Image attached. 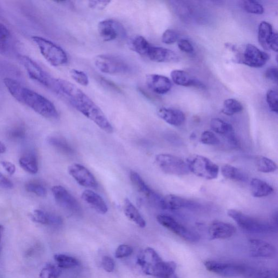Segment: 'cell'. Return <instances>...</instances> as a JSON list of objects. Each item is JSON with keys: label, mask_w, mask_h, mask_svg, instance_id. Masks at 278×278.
Wrapping results in <instances>:
<instances>
[{"label": "cell", "mask_w": 278, "mask_h": 278, "mask_svg": "<svg viewBox=\"0 0 278 278\" xmlns=\"http://www.w3.org/2000/svg\"><path fill=\"white\" fill-rule=\"evenodd\" d=\"M208 271L224 277H238L247 274V269L245 266L233 263H222L216 261H206L204 263Z\"/></svg>", "instance_id": "11"}, {"label": "cell", "mask_w": 278, "mask_h": 278, "mask_svg": "<svg viewBox=\"0 0 278 278\" xmlns=\"http://www.w3.org/2000/svg\"><path fill=\"white\" fill-rule=\"evenodd\" d=\"M1 164L9 175L12 176L15 174L16 167L14 164L7 161H2Z\"/></svg>", "instance_id": "52"}, {"label": "cell", "mask_w": 278, "mask_h": 278, "mask_svg": "<svg viewBox=\"0 0 278 278\" xmlns=\"http://www.w3.org/2000/svg\"><path fill=\"white\" fill-rule=\"evenodd\" d=\"M146 56L151 61L157 63L176 62L180 60L179 56L174 51L164 47L152 45Z\"/></svg>", "instance_id": "18"}, {"label": "cell", "mask_w": 278, "mask_h": 278, "mask_svg": "<svg viewBox=\"0 0 278 278\" xmlns=\"http://www.w3.org/2000/svg\"><path fill=\"white\" fill-rule=\"evenodd\" d=\"M227 47L235 53L236 61L238 63L250 67L262 68L270 60V56L267 53L252 44H247L241 48L230 44L227 45Z\"/></svg>", "instance_id": "3"}, {"label": "cell", "mask_w": 278, "mask_h": 278, "mask_svg": "<svg viewBox=\"0 0 278 278\" xmlns=\"http://www.w3.org/2000/svg\"><path fill=\"white\" fill-rule=\"evenodd\" d=\"M129 49L141 56H146L151 45L144 37L137 35L130 39Z\"/></svg>", "instance_id": "32"}, {"label": "cell", "mask_w": 278, "mask_h": 278, "mask_svg": "<svg viewBox=\"0 0 278 278\" xmlns=\"http://www.w3.org/2000/svg\"><path fill=\"white\" fill-rule=\"evenodd\" d=\"M82 198L99 214H105L108 211V206L104 199L93 191L91 190L84 191L82 194Z\"/></svg>", "instance_id": "24"}, {"label": "cell", "mask_w": 278, "mask_h": 278, "mask_svg": "<svg viewBox=\"0 0 278 278\" xmlns=\"http://www.w3.org/2000/svg\"><path fill=\"white\" fill-rule=\"evenodd\" d=\"M200 141L203 144L215 146L220 144V140L213 132L206 131L200 136Z\"/></svg>", "instance_id": "42"}, {"label": "cell", "mask_w": 278, "mask_h": 278, "mask_svg": "<svg viewBox=\"0 0 278 278\" xmlns=\"http://www.w3.org/2000/svg\"><path fill=\"white\" fill-rule=\"evenodd\" d=\"M21 167L31 174H35L38 171V160L32 154H27L23 155L19 159Z\"/></svg>", "instance_id": "34"}, {"label": "cell", "mask_w": 278, "mask_h": 278, "mask_svg": "<svg viewBox=\"0 0 278 278\" xmlns=\"http://www.w3.org/2000/svg\"><path fill=\"white\" fill-rule=\"evenodd\" d=\"M26 190L29 192L33 193L38 196L45 197L47 194L46 188L37 182H29L25 186Z\"/></svg>", "instance_id": "41"}, {"label": "cell", "mask_w": 278, "mask_h": 278, "mask_svg": "<svg viewBox=\"0 0 278 278\" xmlns=\"http://www.w3.org/2000/svg\"><path fill=\"white\" fill-rule=\"evenodd\" d=\"M4 84L17 101L26 105L39 115L49 119H57L58 112L53 103L41 94L23 86L16 80L5 78Z\"/></svg>", "instance_id": "2"}, {"label": "cell", "mask_w": 278, "mask_h": 278, "mask_svg": "<svg viewBox=\"0 0 278 278\" xmlns=\"http://www.w3.org/2000/svg\"><path fill=\"white\" fill-rule=\"evenodd\" d=\"M157 220L160 224L179 237L190 243H196L200 240L199 235L188 229L168 215H159Z\"/></svg>", "instance_id": "9"}, {"label": "cell", "mask_w": 278, "mask_h": 278, "mask_svg": "<svg viewBox=\"0 0 278 278\" xmlns=\"http://www.w3.org/2000/svg\"><path fill=\"white\" fill-rule=\"evenodd\" d=\"M260 278H278L277 271L275 270L266 271L263 272Z\"/></svg>", "instance_id": "55"}, {"label": "cell", "mask_w": 278, "mask_h": 278, "mask_svg": "<svg viewBox=\"0 0 278 278\" xmlns=\"http://www.w3.org/2000/svg\"><path fill=\"white\" fill-rule=\"evenodd\" d=\"M210 127L214 132L225 136L230 144L234 146L238 145V140L235 137L233 127L230 123L218 118H214L210 121Z\"/></svg>", "instance_id": "21"}, {"label": "cell", "mask_w": 278, "mask_h": 278, "mask_svg": "<svg viewBox=\"0 0 278 278\" xmlns=\"http://www.w3.org/2000/svg\"><path fill=\"white\" fill-rule=\"evenodd\" d=\"M190 172L207 180L216 179L219 173L218 166L209 159L200 155H193L186 159Z\"/></svg>", "instance_id": "6"}, {"label": "cell", "mask_w": 278, "mask_h": 278, "mask_svg": "<svg viewBox=\"0 0 278 278\" xmlns=\"http://www.w3.org/2000/svg\"><path fill=\"white\" fill-rule=\"evenodd\" d=\"M48 143L58 151L67 155H72L74 153L72 147L66 140L58 137H51L48 139Z\"/></svg>", "instance_id": "36"}, {"label": "cell", "mask_w": 278, "mask_h": 278, "mask_svg": "<svg viewBox=\"0 0 278 278\" xmlns=\"http://www.w3.org/2000/svg\"><path fill=\"white\" fill-rule=\"evenodd\" d=\"M236 231V229L233 224L222 221L213 222L209 228L211 240L229 239L235 234Z\"/></svg>", "instance_id": "19"}, {"label": "cell", "mask_w": 278, "mask_h": 278, "mask_svg": "<svg viewBox=\"0 0 278 278\" xmlns=\"http://www.w3.org/2000/svg\"><path fill=\"white\" fill-rule=\"evenodd\" d=\"M242 5L248 13L261 15L264 12L263 5L257 1L246 0V1H242Z\"/></svg>", "instance_id": "40"}, {"label": "cell", "mask_w": 278, "mask_h": 278, "mask_svg": "<svg viewBox=\"0 0 278 278\" xmlns=\"http://www.w3.org/2000/svg\"><path fill=\"white\" fill-rule=\"evenodd\" d=\"M4 228L0 224V246H1V242L2 237V235L3 233Z\"/></svg>", "instance_id": "57"}, {"label": "cell", "mask_w": 278, "mask_h": 278, "mask_svg": "<svg viewBox=\"0 0 278 278\" xmlns=\"http://www.w3.org/2000/svg\"><path fill=\"white\" fill-rule=\"evenodd\" d=\"M250 188L252 196L256 198L267 197L274 191V188L268 183L258 179H252Z\"/></svg>", "instance_id": "28"}, {"label": "cell", "mask_w": 278, "mask_h": 278, "mask_svg": "<svg viewBox=\"0 0 278 278\" xmlns=\"http://www.w3.org/2000/svg\"><path fill=\"white\" fill-rule=\"evenodd\" d=\"M70 75L75 82L82 86H87L90 83L88 76L82 71L72 69L71 70Z\"/></svg>", "instance_id": "43"}, {"label": "cell", "mask_w": 278, "mask_h": 278, "mask_svg": "<svg viewBox=\"0 0 278 278\" xmlns=\"http://www.w3.org/2000/svg\"><path fill=\"white\" fill-rule=\"evenodd\" d=\"M177 265L173 262H159L153 265L147 275L159 278H172L175 277Z\"/></svg>", "instance_id": "25"}, {"label": "cell", "mask_w": 278, "mask_h": 278, "mask_svg": "<svg viewBox=\"0 0 278 278\" xmlns=\"http://www.w3.org/2000/svg\"><path fill=\"white\" fill-rule=\"evenodd\" d=\"M147 86L159 94L167 93L172 88V82L167 77L157 74L148 75L146 78Z\"/></svg>", "instance_id": "16"}, {"label": "cell", "mask_w": 278, "mask_h": 278, "mask_svg": "<svg viewBox=\"0 0 278 278\" xmlns=\"http://www.w3.org/2000/svg\"><path fill=\"white\" fill-rule=\"evenodd\" d=\"M133 252V250L131 246L127 245H121L117 248L115 256L117 259L125 258L131 256Z\"/></svg>", "instance_id": "46"}, {"label": "cell", "mask_w": 278, "mask_h": 278, "mask_svg": "<svg viewBox=\"0 0 278 278\" xmlns=\"http://www.w3.org/2000/svg\"><path fill=\"white\" fill-rule=\"evenodd\" d=\"M177 278V276H175V277H173V278Z\"/></svg>", "instance_id": "58"}, {"label": "cell", "mask_w": 278, "mask_h": 278, "mask_svg": "<svg viewBox=\"0 0 278 278\" xmlns=\"http://www.w3.org/2000/svg\"><path fill=\"white\" fill-rule=\"evenodd\" d=\"M228 215L238 225L247 232L256 234H268L275 231V227L267 221L247 215L241 211L229 209Z\"/></svg>", "instance_id": "4"}, {"label": "cell", "mask_w": 278, "mask_h": 278, "mask_svg": "<svg viewBox=\"0 0 278 278\" xmlns=\"http://www.w3.org/2000/svg\"><path fill=\"white\" fill-rule=\"evenodd\" d=\"M162 259L153 248L148 247L140 252L137 258V264L146 275L153 265L162 261Z\"/></svg>", "instance_id": "23"}, {"label": "cell", "mask_w": 278, "mask_h": 278, "mask_svg": "<svg viewBox=\"0 0 278 278\" xmlns=\"http://www.w3.org/2000/svg\"><path fill=\"white\" fill-rule=\"evenodd\" d=\"M98 32L101 39L106 42L126 36V30L119 22L113 19L100 21L98 25Z\"/></svg>", "instance_id": "13"}, {"label": "cell", "mask_w": 278, "mask_h": 278, "mask_svg": "<svg viewBox=\"0 0 278 278\" xmlns=\"http://www.w3.org/2000/svg\"><path fill=\"white\" fill-rule=\"evenodd\" d=\"M256 167L259 172L268 174L274 173L277 170V164L271 159L264 156L256 158Z\"/></svg>", "instance_id": "35"}, {"label": "cell", "mask_w": 278, "mask_h": 278, "mask_svg": "<svg viewBox=\"0 0 278 278\" xmlns=\"http://www.w3.org/2000/svg\"><path fill=\"white\" fill-rule=\"evenodd\" d=\"M6 151V147L0 141V153H3Z\"/></svg>", "instance_id": "56"}, {"label": "cell", "mask_w": 278, "mask_h": 278, "mask_svg": "<svg viewBox=\"0 0 278 278\" xmlns=\"http://www.w3.org/2000/svg\"><path fill=\"white\" fill-rule=\"evenodd\" d=\"M250 252L253 257L259 258H274L276 254V250L273 245L259 239L250 240Z\"/></svg>", "instance_id": "17"}, {"label": "cell", "mask_w": 278, "mask_h": 278, "mask_svg": "<svg viewBox=\"0 0 278 278\" xmlns=\"http://www.w3.org/2000/svg\"><path fill=\"white\" fill-rule=\"evenodd\" d=\"M155 163L165 174L183 176L190 173L186 162L179 157L170 154H159L155 158Z\"/></svg>", "instance_id": "8"}, {"label": "cell", "mask_w": 278, "mask_h": 278, "mask_svg": "<svg viewBox=\"0 0 278 278\" xmlns=\"http://www.w3.org/2000/svg\"><path fill=\"white\" fill-rule=\"evenodd\" d=\"M124 213L129 220L135 223L141 228H145L146 225V221L137 208L128 198L124 200Z\"/></svg>", "instance_id": "29"}, {"label": "cell", "mask_w": 278, "mask_h": 278, "mask_svg": "<svg viewBox=\"0 0 278 278\" xmlns=\"http://www.w3.org/2000/svg\"><path fill=\"white\" fill-rule=\"evenodd\" d=\"M270 50H273L276 52H278V34L274 32L273 35L270 40L269 44Z\"/></svg>", "instance_id": "54"}, {"label": "cell", "mask_w": 278, "mask_h": 278, "mask_svg": "<svg viewBox=\"0 0 278 278\" xmlns=\"http://www.w3.org/2000/svg\"><path fill=\"white\" fill-rule=\"evenodd\" d=\"M25 130L21 126H17L13 127L9 132V137L13 139H19L24 137Z\"/></svg>", "instance_id": "47"}, {"label": "cell", "mask_w": 278, "mask_h": 278, "mask_svg": "<svg viewBox=\"0 0 278 278\" xmlns=\"http://www.w3.org/2000/svg\"><path fill=\"white\" fill-rule=\"evenodd\" d=\"M31 218L33 221L46 225L60 226L63 223L61 217L39 209L34 211Z\"/></svg>", "instance_id": "27"}, {"label": "cell", "mask_w": 278, "mask_h": 278, "mask_svg": "<svg viewBox=\"0 0 278 278\" xmlns=\"http://www.w3.org/2000/svg\"><path fill=\"white\" fill-rule=\"evenodd\" d=\"M51 91L67 99L81 114L91 120L106 133L111 134L114 129L103 111L87 94L69 81L54 79Z\"/></svg>", "instance_id": "1"}, {"label": "cell", "mask_w": 278, "mask_h": 278, "mask_svg": "<svg viewBox=\"0 0 278 278\" xmlns=\"http://www.w3.org/2000/svg\"><path fill=\"white\" fill-rule=\"evenodd\" d=\"M0 186L5 188H11L13 186L12 182L0 173Z\"/></svg>", "instance_id": "53"}, {"label": "cell", "mask_w": 278, "mask_h": 278, "mask_svg": "<svg viewBox=\"0 0 278 278\" xmlns=\"http://www.w3.org/2000/svg\"><path fill=\"white\" fill-rule=\"evenodd\" d=\"M274 32L273 27L270 23L262 21L260 23L258 28V41L264 49L270 50V41Z\"/></svg>", "instance_id": "31"}, {"label": "cell", "mask_w": 278, "mask_h": 278, "mask_svg": "<svg viewBox=\"0 0 278 278\" xmlns=\"http://www.w3.org/2000/svg\"><path fill=\"white\" fill-rule=\"evenodd\" d=\"M179 39V34L173 29L166 30L162 35V40L164 44L171 45L176 42Z\"/></svg>", "instance_id": "45"}, {"label": "cell", "mask_w": 278, "mask_h": 278, "mask_svg": "<svg viewBox=\"0 0 278 278\" xmlns=\"http://www.w3.org/2000/svg\"><path fill=\"white\" fill-rule=\"evenodd\" d=\"M197 204L192 201L176 196L169 194L163 197L161 209L164 210H176L183 208H196Z\"/></svg>", "instance_id": "20"}, {"label": "cell", "mask_w": 278, "mask_h": 278, "mask_svg": "<svg viewBox=\"0 0 278 278\" xmlns=\"http://www.w3.org/2000/svg\"><path fill=\"white\" fill-rule=\"evenodd\" d=\"M278 92L273 90H269L266 94V100L271 110L277 114L278 112Z\"/></svg>", "instance_id": "44"}, {"label": "cell", "mask_w": 278, "mask_h": 278, "mask_svg": "<svg viewBox=\"0 0 278 278\" xmlns=\"http://www.w3.org/2000/svg\"><path fill=\"white\" fill-rule=\"evenodd\" d=\"M99 72L108 75H123L131 70V67L123 59L113 55L103 54L97 56L94 61Z\"/></svg>", "instance_id": "7"}, {"label": "cell", "mask_w": 278, "mask_h": 278, "mask_svg": "<svg viewBox=\"0 0 278 278\" xmlns=\"http://www.w3.org/2000/svg\"><path fill=\"white\" fill-rule=\"evenodd\" d=\"M221 173L224 178L230 181L243 182L247 180V177L244 172L232 165H224L221 168Z\"/></svg>", "instance_id": "33"}, {"label": "cell", "mask_w": 278, "mask_h": 278, "mask_svg": "<svg viewBox=\"0 0 278 278\" xmlns=\"http://www.w3.org/2000/svg\"><path fill=\"white\" fill-rule=\"evenodd\" d=\"M32 40L38 47L41 54L51 66L58 67L68 63L67 53L60 46L49 40L38 36L32 37Z\"/></svg>", "instance_id": "5"}, {"label": "cell", "mask_w": 278, "mask_h": 278, "mask_svg": "<svg viewBox=\"0 0 278 278\" xmlns=\"http://www.w3.org/2000/svg\"><path fill=\"white\" fill-rule=\"evenodd\" d=\"M171 78L175 84L183 87H195L199 88H205L202 83L194 79L185 71L176 70L171 73Z\"/></svg>", "instance_id": "26"}, {"label": "cell", "mask_w": 278, "mask_h": 278, "mask_svg": "<svg viewBox=\"0 0 278 278\" xmlns=\"http://www.w3.org/2000/svg\"><path fill=\"white\" fill-rule=\"evenodd\" d=\"M244 109L241 102L234 98H229L224 100L222 113L228 116H232L240 113Z\"/></svg>", "instance_id": "37"}, {"label": "cell", "mask_w": 278, "mask_h": 278, "mask_svg": "<svg viewBox=\"0 0 278 278\" xmlns=\"http://www.w3.org/2000/svg\"><path fill=\"white\" fill-rule=\"evenodd\" d=\"M178 46L180 50L186 53H191L194 51V47L190 41L185 39L180 40Z\"/></svg>", "instance_id": "48"}, {"label": "cell", "mask_w": 278, "mask_h": 278, "mask_svg": "<svg viewBox=\"0 0 278 278\" xmlns=\"http://www.w3.org/2000/svg\"><path fill=\"white\" fill-rule=\"evenodd\" d=\"M19 60L23 67L25 68L28 75L31 79L51 90L53 79L48 73L41 68L31 58L20 55Z\"/></svg>", "instance_id": "10"}, {"label": "cell", "mask_w": 278, "mask_h": 278, "mask_svg": "<svg viewBox=\"0 0 278 278\" xmlns=\"http://www.w3.org/2000/svg\"><path fill=\"white\" fill-rule=\"evenodd\" d=\"M265 78L270 81L277 84L278 83V69L276 67H271L267 69L265 72Z\"/></svg>", "instance_id": "50"}, {"label": "cell", "mask_w": 278, "mask_h": 278, "mask_svg": "<svg viewBox=\"0 0 278 278\" xmlns=\"http://www.w3.org/2000/svg\"><path fill=\"white\" fill-rule=\"evenodd\" d=\"M110 1H90L89 7L92 9L103 10L110 3Z\"/></svg>", "instance_id": "51"}, {"label": "cell", "mask_w": 278, "mask_h": 278, "mask_svg": "<svg viewBox=\"0 0 278 278\" xmlns=\"http://www.w3.org/2000/svg\"><path fill=\"white\" fill-rule=\"evenodd\" d=\"M130 179L133 186L139 192L149 199L152 203L160 207L163 197L153 191L137 173L132 171L130 173Z\"/></svg>", "instance_id": "15"}, {"label": "cell", "mask_w": 278, "mask_h": 278, "mask_svg": "<svg viewBox=\"0 0 278 278\" xmlns=\"http://www.w3.org/2000/svg\"><path fill=\"white\" fill-rule=\"evenodd\" d=\"M158 115L166 122L174 126H180L185 121L186 117L180 110L162 107L157 111Z\"/></svg>", "instance_id": "22"}, {"label": "cell", "mask_w": 278, "mask_h": 278, "mask_svg": "<svg viewBox=\"0 0 278 278\" xmlns=\"http://www.w3.org/2000/svg\"><path fill=\"white\" fill-rule=\"evenodd\" d=\"M61 274V269L52 264H47L41 270L39 278H58Z\"/></svg>", "instance_id": "39"}, {"label": "cell", "mask_w": 278, "mask_h": 278, "mask_svg": "<svg viewBox=\"0 0 278 278\" xmlns=\"http://www.w3.org/2000/svg\"><path fill=\"white\" fill-rule=\"evenodd\" d=\"M54 259L57 263L58 267L61 269H72L80 264L78 260L64 254H56Z\"/></svg>", "instance_id": "38"}, {"label": "cell", "mask_w": 278, "mask_h": 278, "mask_svg": "<svg viewBox=\"0 0 278 278\" xmlns=\"http://www.w3.org/2000/svg\"><path fill=\"white\" fill-rule=\"evenodd\" d=\"M102 267L103 269L106 271L108 272V273H111L113 272L115 269V263L114 260L108 256H104L102 258Z\"/></svg>", "instance_id": "49"}, {"label": "cell", "mask_w": 278, "mask_h": 278, "mask_svg": "<svg viewBox=\"0 0 278 278\" xmlns=\"http://www.w3.org/2000/svg\"><path fill=\"white\" fill-rule=\"evenodd\" d=\"M52 192L57 204L62 209L72 214H81V205L66 188L60 185L55 186L52 188Z\"/></svg>", "instance_id": "12"}, {"label": "cell", "mask_w": 278, "mask_h": 278, "mask_svg": "<svg viewBox=\"0 0 278 278\" xmlns=\"http://www.w3.org/2000/svg\"><path fill=\"white\" fill-rule=\"evenodd\" d=\"M69 175L82 186L96 188L98 184L94 176L84 166L79 164L71 165L68 168Z\"/></svg>", "instance_id": "14"}, {"label": "cell", "mask_w": 278, "mask_h": 278, "mask_svg": "<svg viewBox=\"0 0 278 278\" xmlns=\"http://www.w3.org/2000/svg\"><path fill=\"white\" fill-rule=\"evenodd\" d=\"M12 37L8 29L0 22V54L8 56L12 50Z\"/></svg>", "instance_id": "30"}]
</instances>
